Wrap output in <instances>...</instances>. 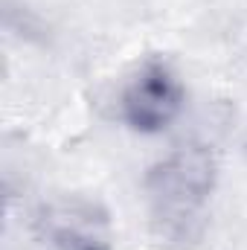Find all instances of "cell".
Here are the masks:
<instances>
[{"label": "cell", "mask_w": 247, "mask_h": 250, "mask_svg": "<svg viewBox=\"0 0 247 250\" xmlns=\"http://www.w3.org/2000/svg\"><path fill=\"white\" fill-rule=\"evenodd\" d=\"M218 157L206 143H184L145 172V195L154 215L169 224L198 218L218 187Z\"/></svg>", "instance_id": "cell-1"}, {"label": "cell", "mask_w": 247, "mask_h": 250, "mask_svg": "<svg viewBox=\"0 0 247 250\" xmlns=\"http://www.w3.org/2000/svg\"><path fill=\"white\" fill-rule=\"evenodd\" d=\"M120 120L140 137L169 131L186 111V84L166 59H145L120 87Z\"/></svg>", "instance_id": "cell-2"}, {"label": "cell", "mask_w": 247, "mask_h": 250, "mask_svg": "<svg viewBox=\"0 0 247 250\" xmlns=\"http://www.w3.org/2000/svg\"><path fill=\"white\" fill-rule=\"evenodd\" d=\"M32 230L50 250H117L108 207L84 195L47 198L32 215Z\"/></svg>", "instance_id": "cell-3"}]
</instances>
